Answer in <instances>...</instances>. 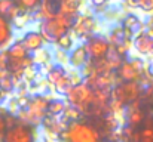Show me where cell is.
Listing matches in <instances>:
<instances>
[{"label":"cell","instance_id":"4316f807","mask_svg":"<svg viewBox=\"0 0 153 142\" xmlns=\"http://www.w3.org/2000/svg\"><path fill=\"white\" fill-rule=\"evenodd\" d=\"M67 74H68V79H70V82H71L73 86L83 82V76H82V73H80L77 68H73V70L67 71Z\"/></svg>","mask_w":153,"mask_h":142},{"label":"cell","instance_id":"8d00e7d4","mask_svg":"<svg viewBox=\"0 0 153 142\" xmlns=\"http://www.w3.org/2000/svg\"><path fill=\"white\" fill-rule=\"evenodd\" d=\"M89 1H91V4H92L95 9H100V7H105L110 0H89Z\"/></svg>","mask_w":153,"mask_h":142},{"label":"cell","instance_id":"74e56055","mask_svg":"<svg viewBox=\"0 0 153 142\" xmlns=\"http://www.w3.org/2000/svg\"><path fill=\"white\" fill-rule=\"evenodd\" d=\"M143 93L146 95V98H149V99L153 101V82L147 86V88H144V92H143Z\"/></svg>","mask_w":153,"mask_h":142},{"label":"cell","instance_id":"ac0fdd59","mask_svg":"<svg viewBox=\"0 0 153 142\" xmlns=\"http://www.w3.org/2000/svg\"><path fill=\"white\" fill-rule=\"evenodd\" d=\"M67 74V68L65 67H62V65H58V64H55L53 65V68H52L51 71L46 74V80H48V83L53 86L55 83H58L64 76Z\"/></svg>","mask_w":153,"mask_h":142},{"label":"cell","instance_id":"d6986e66","mask_svg":"<svg viewBox=\"0 0 153 142\" xmlns=\"http://www.w3.org/2000/svg\"><path fill=\"white\" fill-rule=\"evenodd\" d=\"M59 117H61L62 120H65L67 123H70V121H79V120H82L83 114H82L76 107H73V105L67 104V107H65V110H64L62 116H59Z\"/></svg>","mask_w":153,"mask_h":142},{"label":"cell","instance_id":"ee69618b","mask_svg":"<svg viewBox=\"0 0 153 142\" xmlns=\"http://www.w3.org/2000/svg\"><path fill=\"white\" fill-rule=\"evenodd\" d=\"M4 96H6V93H4V92L0 89V101H1V99H4Z\"/></svg>","mask_w":153,"mask_h":142},{"label":"cell","instance_id":"f546056e","mask_svg":"<svg viewBox=\"0 0 153 142\" xmlns=\"http://www.w3.org/2000/svg\"><path fill=\"white\" fill-rule=\"evenodd\" d=\"M15 0H0V16H4L9 13V10L12 9V6H15Z\"/></svg>","mask_w":153,"mask_h":142},{"label":"cell","instance_id":"6da1fadb","mask_svg":"<svg viewBox=\"0 0 153 142\" xmlns=\"http://www.w3.org/2000/svg\"><path fill=\"white\" fill-rule=\"evenodd\" d=\"M67 104L76 107L83 116H98L104 114L101 108L97 107L94 99V89H91L86 83H79L71 86L65 93Z\"/></svg>","mask_w":153,"mask_h":142},{"label":"cell","instance_id":"8992f818","mask_svg":"<svg viewBox=\"0 0 153 142\" xmlns=\"http://www.w3.org/2000/svg\"><path fill=\"white\" fill-rule=\"evenodd\" d=\"M3 142H36V138L28 124L18 123L13 127L6 129L3 133Z\"/></svg>","mask_w":153,"mask_h":142},{"label":"cell","instance_id":"b9f144b4","mask_svg":"<svg viewBox=\"0 0 153 142\" xmlns=\"http://www.w3.org/2000/svg\"><path fill=\"white\" fill-rule=\"evenodd\" d=\"M144 34L149 36L150 39H153V27H147V28L144 30Z\"/></svg>","mask_w":153,"mask_h":142},{"label":"cell","instance_id":"60d3db41","mask_svg":"<svg viewBox=\"0 0 153 142\" xmlns=\"http://www.w3.org/2000/svg\"><path fill=\"white\" fill-rule=\"evenodd\" d=\"M131 142H141V135H140V130H135L132 138H131Z\"/></svg>","mask_w":153,"mask_h":142},{"label":"cell","instance_id":"ba28073f","mask_svg":"<svg viewBox=\"0 0 153 142\" xmlns=\"http://www.w3.org/2000/svg\"><path fill=\"white\" fill-rule=\"evenodd\" d=\"M125 118H126V124L134 127V129L144 123L146 113L140 107V99H137V101H134V102H131L125 107Z\"/></svg>","mask_w":153,"mask_h":142},{"label":"cell","instance_id":"f35d334b","mask_svg":"<svg viewBox=\"0 0 153 142\" xmlns=\"http://www.w3.org/2000/svg\"><path fill=\"white\" fill-rule=\"evenodd\" d=\"M143 74H146L150 80H153V62H150L147 67H146V70H144V73Z\"/></svg>","mask_w":153,"mask_h":142},{"label":"cell","instance_id":"e0dca14e","mask_svg":"<svg viewBox=\"0 0 153 142\" xmlns=\"http://www.w3.org/2000/svg\"><path fill=\"white\" fill-rule=\"evenodd\" d=\"M6 53L9 56V59H22L25 56H28V50L21 45V42H15L6 49Z\"/></svg>","mask_w":153,"mask_h":142},{"label":"cell","instance_id":"83f0119b","mask_svg":"<svg viewBox=\"0 0 153 142\" xmlns=\"http://www.w3.org/2000/svg\"><path fill=\"white\" fill-rule=\"evenodd\" d=\"M15 1H16V4H19L22 9L31 10V9H36V7L40 4L42 0H15Z\"/></svg>","mask_w":153,"mask_h":142},{"label":"cell","instance_id":"52a82bcc","mask_svg":"<svg viewBox=\"0 0 153 142\" xmlns=\"http://www.w3.org/2000/svg\"><path fill=\"white\" fill-rule=\"evenodd\" d=\"M85 46L88 49L89 59L97 61V59H101V58H104L107 55V52L110 49V43H108V40L105 37L94 34L91 39H88L85 42Z\"/></svg>","mask_w":153,"mask_h":142},{"label":"cell","instance_id":"30bf717a","mask_svg":"<svg viewBox=\"0 0 153 142\" xmlns=\"http://www.w3.org/2000/svg\"><path fill=\"white\" fill-rule=\"evenodd\" d=\"M88 61H89V53H88V49L85 46V43L76 45L68 52V65L71 68L80 70Z\"/></svg>","mask_w":153,"mask_h":142},{"label":"cell","instance_id":"d4e9b609","mask_svg":"<svg viewBox=\"0 0 153 142\" xmlns=\"http://www.w3.org/2000/svg\"><path fill=\"white\" fill-rule=\"evenodd\" d=\"M73 85H71V82H70V79H68V74H65L58 83H55L52 88L55 89V92L56 93H61V95H65L67 93V90L71 88Z\"/></svg>","mask_w":153,"mask_h":142},{"label":"cell","instance_id":"cb8c5ba5","mask_svg":"<svg viewBox=\"0 0 153 142\" xmlns=\"http://www.w3.org/2000/svg\"><path fill=\"white\" fill-rule=\"evenodd\" d=\"M52 61H53L55 64H58V65L65 67V65L68 64V52H65V50L56 47V49L52 52Z\"/></svg>","mask_w":153,"mask_h":142},{"label":"cell","instance_id":"277c9868","mask_svg":"<svg viewBox=\"0 0 153 142\" xmlns=\"http://www.w3.org/2000/svg\"><path fill=\"white\" fill-rule=\"evenodd\" d=\"M143 92H144V89L141 88V85L138 82H120L111 88L110 99L119 101L120 104H123L126 107L128 104L140 99Z\"/></svg>","mask_w":153,"mask_h":142},{"label":"cell","instance_id":"d6a6232c","mask_svg":"<svg viewBox=\"0 0 153 142\" xmlns=\"http://www.w3.org/2000/svg\"><path fill=\"white\" fill-rule=\"evenodd\" d=\"M16 101H18V105H19V110H25L28 107V102H30V95H18L16 96Z\"/></svg>","mask_w":153,"mask_h":142},{"label":"cell","instance_id":"1f68e13d","mask_svg":"<svg viewBox=\"0 0 153 142\" xmlns=\"http://www.w3.org/2000/svg\"><path fill=\"white\" fill-rule=\"evenodd\" d=\"M7 111H9V114H12V116L18 114V111H19V105H18L16 98H10V99H9V102H7Z\"/></svg>","mask_w":153,"mask_h":142},{"label":"cell","instance_id":"3957f363","mask_svg":"<svg viewBox=\"0 0 153 142\" xmlns=\"http://www.w3.org/2000/svg\"><path fill=\"white\" fill-rule=\"evenodd\" d=\"M59 139L65 142H100L101 133L100 130L86 121H70L67 124V129L59 135Z\"/></svg>","mask_w":153,"mask_h":142},{"label":"cell","instance_id":"e575fe53","mask_svg":"<svg viewBox=\"0 0 153 142\" xmlns=\"http://www.w3.org/2000/svg\"><path fill=\"white\" fill-rule=\"evenodd\" d=\"M141 1H143V0H123V4H125V7L137 9V7L141 6Z\"/></svg>","mask_w":153,"mask_h":142},{"label":"cell","instance_id":"836d02e7","mask_svg":"<svg viewBox=\"0 0 153 142\" xmlns=\"http://www.w3.org/2000/svg\"><path fill=\"white\" fill-rule=\"evenodd\" d=\"M140 9H141L143 12H146V13L153 15V0H143Z\"/></svg>","mask_w":153,"mask_h":142},{"label":"cell","instance_id":"ffe728a7","mask_svg":"<svg viewBox=\"0 0 153 142\" xmlns=\"http://www.w3.org/2000/svg\"><path fill=\"white\" fill-rule=\"evenodd\" d=\"M33 61H34V64L39 65V67L43 65V64H46V62H51L52 61V52L49 49L43 47V49H40V50H37V52L33 53Z\"/></svg>","mask_w":153,"mask_h":142},{"label":"cell","instance_id":"4dcf8cb0","mask_svg":"<svg viewBox=\"0 0 153 142\" xmlns=\"http://www.w3.org/2000/svg\"><path fill=\"white\" fill-rule=\"evenodd\" d=\"M129 61H131V64L134 65V68H135L138 73H141V74L144 73L146 65H144V61H143V59H140V58H137V56H131Z\"/></svg>","mask_w":153,"mask_h":142},{"label":"cell","instance_id":"2e32d148","mask_svg":"<svg viewBox=\"0 0 153 142\" xmlns=\"http://www.w3.org/2000/svg\"><path fill=\"white\" fill-rule=\"evenodd\" d=\"M65 107H67V101H64L61 98H53L48 104L46 114L48 116H53V117H59V116H62Z\"/></svg>","mask_w":153,"mask_h":142},{"label":"cell","instance_id":"4fadbf2b","mask_svg":"<svg viewBox=\"0 0 153 142\" xmlns=\"http://www.w3.org/2000/svg\"><path fill=\"white\" fill-rule=\"evenodd\" d=\"M132 42H134V49L138 55H152L153 53V39L146 36L144 33H135Z\"/></svg>","mask_w":153,"mask_h":142},{"label":"cell","instance_id":"f1b7e54d","mask_svg":"<svg viewBox=\"0 0 153 142\" xmlns=\"http://www.w3.org/2000/svg\"><path fill=\"white\" fill-rule=\"evenodd\" d=\"M0 89L4 92V93H9L15 89L13 86V82H12V77H4V79H0Z\"/></svg>","mask_w":153,"mask_h":142},{"label":"cell","instance_id":"7c38bea8","mask_svg":"<svg viewBox=\"0 0 153 142\" xmlns=\"http://www.w3.org/2000/svg\"><path fill=\"white\" fill-rule=\"evenodd\" d=\"M116 74H117V77H119L120 82H138L140 77H141V73H138L134 68V65L131 64L129 59H125L120 64V67L117 68Z\"/></svg>","mask_w":153,"mask_h":142},{"label":"cell","instance_id":"44dd1931","mask_svg":"<svg viewBox=\"0 0 153 142\" xmlns=\"http://www.w3.org/2000/svg\"><path fill=\"white\" fill-rule=\"evenodd\" d=\"M140 24H141V19L135 15V13H126L125 16H123V19H122V27H125V28H129V30H134V31H137L138 30V27H140Z\"/></svg>","mask_w":153,"mask_h":142},{"label":"cell","instance_id":"7bdbcfd3","mask_svg":"<svg viewBox=\"0 0 153 142\" xmlns=\"http://www.w3.org/2000/svg\"><path fill=\"white\" fill-rule=\"evenodd\" d=\"M144 24H146V27H153V15H150V16L146 19Z\"/></svg>","mask_w":153,"mask_h":142},{"label":"cell","instance_id":"9c48e42d","mask_svg":"<svg viewBox=\"0 0 153 142\" xmlns=\"http://www.w3.org/2000/svg\"><path fill=\"white\" fill-rule=\"evenodd\" d=\"M58 9H59V0H42L40 4L36 7V12L31 13V18L34 21L51 19L58 13Z\"/></svg>","mask_w":153,"mask_h":142},{"label":"cell","instance_id":"d590c367","mask_svg":"<svg viewBox=\"0 0 153 142\" xmlns=\"http://www.w3.org/2000/svg\"><path fill=\"white\" fill-rule=\"evenodd\" d=\"M140 135H141V141L143 139H153V127H144L140 132Z\"/></svg>","mask_w":153,"mask_h":142},{"label":"cell","instance_id":"9a60e30c","mask_svg":"<svg viewBox=\"0 0 153 142\" xmlns=\"http://www.w3.org/2000/svg\"><path fill=\"white\" fill-rule=\"evenodd\" d=\"M83 6V0H59V15H67L76 18L79 15V10Z\"/></svg>","mask_w":153,"mask_h":142},{"label":"cell","instance_id":"5b68a950","mask_svg":"<svg viewBox=\"0 0 153 142\" xmlns=\"http://www.w3.org/2000/svg\"><path fill=\"white\" fill-rule=\"evenodd\" d=\"M97 28V21L94 19V16L91 15H85V13H79L71 25V36L82 40V43H85L88 39H91L95 33Z\"/></svg>","mask_w":153,"mask_h":142},{"label":"cell","instance_id":"bcb514c9","mask_svg":"<svg viewBox=\"0 0 153 142\" xmlns=\"http://www.w3.org/2000/svg\"><path fill=\"white\" fill-rule=\"evenodd\" d=\"M107 142H111V141H107Z\"/></svg>","mask_w":153,"mask_h":142},{"label":"cell","instance_id":"ab89813d","mask_svg":"<svg viewBox=\"0 0 153 142\" xmlns=\"http://www.w3.org/2000/svg\"><path fill=\"white\" fill-rule=\"evenodd\" d=\"M6 121H4V116H0V135H3L6 132Z\"/></svg>","mask_w":153,"mask_h":142},{"label":"cell","instance_id":"7a4b0ae2","mask_svg":"<svg viewBox=\"0 0 153 142\" xmlns=\"http://www.w3.org/2000/svg\"><path fill=\"white\" fill-rule=\"evenodd\" d=\"M76 18L73 16H67V15H59L56 13L51 19H43L39 21L37 25V31L40 33V36L43 37L45 43L48 45H55L56 40L64 36L65 33H68L71 30V25L74 22Z\"/></svg>","mask_w":153,"mask_h":142},{"label":"cell","instance_id":"8fae6325","mask_svg":"<svg viewBox=\"0 0 153 142\" xmlns=\"http://www.w3.org/2000/svg\"><path fill=\"white\" fill-rule=\"evenodd\" d=\"M19 42H21L22 46L28 50V53H34V52L43 49L45 45H46L45 40H43V37L40 36V33L39 31H34V30L27 31Z\"/></svg>","mask_w":153,"mask_h":142},{"label":"cell","instance_id":"603a6c76","mask_svg":"<svg viewBox=\"0 0 153 142\" xmlns=\"http://www.w3.org/2000/svg\"><path fill=\"white\" fill-rule=\"evenodd\" d=\"M122 39H123V27H122L120 24H119V25H113V27H111V31H110V34H108V37H107L108 43L114 46V45L120 43Z\"/></svg>","mask_w":153,"mask_h":142},{"label":"cell","instance_id":"5bb4252c","mask_svg":"<svg viewBox=\"0 0 153 142\" xmlns=\"http://www.w3.org/2000/svg\"><path fill=\"white\" fill-rule=\"evenodd\" d=\"M12 39H13V31H12V25L9 19L4 16H0V50H6L10 46Z\"/></svg>","mask_w":153,"mask_h":142},{"label":"cell","instance_id":"7402d4cb","mask_svg":"<svg viewBox=\"0 0 153 142\" xmlns=\"http://www.w3.org/2000/svg\"><path fill=\"white\" fill-rule=\"evenodd\" d=\"M55 45L58 46V49H62V50H65V52H70V50L74 47V40H73L71 33L68 31V33H65L64 36H61V37L56 40Z\"/></svg>","mask_w":153,"mask_h":142},{"label":"cell","instance_id":"484cf974","mask_svg":"<svg viewBox=\"0 0 153 142\" xmlns=\"http://www.w3.org/2000/svg\"><path fill=\"white\" fill-rule=\"evenodd\" d=\"M31 19H33V18H31V13H30L28 10H25L24 13H21L19 16H16L12 22L15 24V27H16V28H24V27H25Z\"/></svg>","mask_w":153,"mask_h":142},{"label":"cell","instance_id":"f6af8a7d","mask_svg":"<svg viewBox=\"0 0 153 142\" xmlns=\"http://www.w3.org/2000/svg\"><path fill=\"white\" fill-rule=\"evenodd\" d=\"M141 142H153V139H143Z\"/></svg>","mask_w":153,"mask_h":142}]
</instances>
